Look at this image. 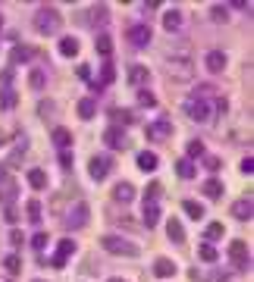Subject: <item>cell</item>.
I'll list each match as a JSON object with an SVG mask.
<instances>
[{
    "label": "cell",
    "instance_id": "40",
    "mask_svg": "<svg viewBox=\"0 0 254 282\" xmlns=\"http://www.w3.org/2000/svg\"><path fill=\"white\" fill-rule=\"evenodd\" d=\"M113 78H116V69H113V66H104V72H100V88H104V85H110Z\"/></svg>",
    "mask_w": 254,
    "mask_h": 282
},
{
    "label": "cell",
    "instance_id": "17",
    "mask_svg": "<svg viewBox=\"0 0 254 282\" xmlns=\"http://www.w3.org/2000/svg\"><path fill=\"white\" fill-rule=\"evenodd\" d=\"M154 276H160V279L176 276V264H172V260H166V257H160V260L154 264Z\"/></svg>",
    "mask_w": 254,
    "mask_h": 282
},
{
    "label": "cell",
    "instance_id": "25",
    "mask_svg": "<svg viewBox=\"0 0 254 282\" xmlns=\"http://www.w3.org/2000/svg\"><path fill=\"white\" fill-rule=\"evenodd\" d=\"M60 54L63 56H78V41L76 38H63L60 41Z\"/></svg>",
    "mask_w": 254,
    "mask_h": 282
},
{
    "label": "cell",
    "instance_id": "26",
    "mask_svg": "<svg viewBox=\"0 0 254 282\" xmlns=\"http://www.w3.org/2000/svg\"><path fill=\"white\" fill-rule=\"evenodd\" d=\"M78 116H82V120H94V100L91 98L78 100Z\"/></svg>",
    "mask_w": 254,
    "mask_h": 282
},
{
    "label": "cell",
    "instance_id": "39",
    "mask_svg": "<svg viewBox=\"0 0 254 282\" xmlns=\"http://www.w3.org/2000/svg\"><path fill=\"white\" fill-rule=\"evenodd\" d=\"M210 19H214V22H226V19H229V10H226V6H214V10H210Z\"/></svg>",
    "mask_w": 254,
    "mask_h": 282
},
{
    "label": "cell",
    "instance_id": "33",
    "mask_svg": "<svg viewBox=\"0 0 254 282\" xmlns=\"http://www.w3.org/2000/svg\"><path fill=\"white\" fill-rule=\"evenodd\" d=\"M198 257H201L204 264H214V260H216V248H214V244H201V248H198Z\"/></svg>",
    "mask_w": 254,
    "mask_h": 282
},
{
    "label": "cell",
    "instance_id": "12",
    "mask_svg": "<svg viewBox=\"0 0 254 282\" xmlns=\"http://www.w3.org/2000/svg\"><path fill=\"white\" fill-rule=\"evenodd\" d=\"M69 254H76V242H60V248H56V254L50 257V266L63 270V266H66V260H69Z\"/></svg>",
    "mask_w": 254,
    "mask_h": 282
},
{
    "label": "cell",
    "instance_id": "36",
    "mask_svg": "<svg viewBox=\"0 0 254 282\" xmlns=\"http://www.w3.org/2000/svg\"><path fill=\"white\" fill-rule=\"evenodd\" d=\"M223 222H210V226H207V238H210V242H216V238H223Z\"/></svg>",
    "mask_w": 254,
    "mask_h": 282
},
{
    "label": "cell",
    "instance_id": "38",
    "mask_svg": "<svg viewBox=\"0 0 254 282\" xmlns=\"http://www.w3.org/2000/svg\"><path fill=\"white\" fill-rule=\"evenodd\" d=\"M26 214H28V220L38 222V220H41V204H38V201H28V204H26Z\"/></svg>",
    "mask_w": 254,
    "mask_h": 282
},
{
    "label": "cell",
    "instance_id": "4",
    "mask_svg": "<svg viewBox=\"0 0 254 282\" xmlns=\"http://www.w3.org/2000/svg\"><path fill=\"white\" fill-rule=\"evenodd\" d=\"M91 179H94V182H104V179H107V176L113 172V160L107 157V154H100V157H91Z\"/></svg>",
    "mask_w": 254,
    "mask_h": 282
},
{
    "label": "cell",
    "instance_id": "7",
    "mask_svg": "<svg viewBox=\"0 0 254 282\" xmlns=\"http://www.w3.org/2000/svg\"><path fill=\"white\" fill-rule=\"evenodd\" d=\"M186 110H188V116H192L194 122H207V120H210V104H207V100L194 98V100L186 104Z\"/></svg>",
    "mask_w": 254,
    "mask_h": 282
},
{
    "label": "cell",
    "instance_id": "2",
    "mask_svg": "<svg viewBox=\"0 0 254 282\" xmlns=\"http://www.w3.org/2000/svg\"><path fill=\"white\" fill-rule=\"evenodd\" d=\"M34 28H38V34H56L63 28V16L54 6H41L38 16H34Z\"/></svg>",
    "mask_w": 254,
    "mask_h": 282
},
{
    "label": "cell",
    "instance_id": "30",
    "mask_svg": "<svg viewBox=\"0 0 254 282\" xmlns=\"http://www.w3.org/2000/svg\"><path fill=\"white\" fill-rule=\"evenodd\" d=\"M28 85H32L34 91H41L44 85H48V76H44V72H41V69H34V72L28 76Z\"/></svg>",
    "mask_w": 254,
    "mask_h": 282
},
{
    "label": "cell",
    "instance_id": "20",
    "mask_svg": "<svg viewBox=\"0 0 254 282\" xmlns=\"http://www.w3.org/2000/svg\"><path fill=\"white\" fill-rule=\"evenodd\" d=\"M113 198H116V201H122V204H129L132 198H135V188H132L129 182H122V185L113 188Z\"/></svg>",
    "mask_w": 254,
    "mask_h": 282
},
{
    "label": "cell",
    "instance_id": "1",
    "mask_svg": "<svg viewBox=\"0 0 254 282\" xmlns=\"http://www.w3.org/2000/svg\"><path fill=\"white\" fill-rule=\"evenodd\" d=\"M100 248L107 254H116V257H138V244L129 242V238H122V235H104Z\"/></svg>",
    "mask_w": 254,
    "mask_h": 282
},
{
    "label": "cell",
    "instance_id": "23",
    "mask_svg": "<svg viewBox=\"0 0 254 282\" xmlns=\"http://www.w3.org/2000/svg\"><path fill=\"white\" fill-rule=\"evenodd\" d=\"M28 185L38 188V192H44V188H48V176H44L41 170H32V172H28Z\"/></svg>",
    "mask_w": 254,
    "mask_h": 282
},
{
    "label": "cell",
    "instance_id": "13",
    "mask_svg": "<svg viewBox=\"0 0 254 282\" xmlns=\"http://www.w3.org/2000/svg\"><path fill=\"white\" fill-rule=\"evenodd\" d=\"M16 201V182L13 179H10V176H4V172H0V204H13Z\"/></svg>",
    "mask_w": 254,
    "mask_h": 282
},
{
    "label": "cell",
    "instance_id": "32",
    "mask_svg": "<svg viewBox=\"0 0 254 282\" xmlns=\"http://www.w3.org/2000/svg\"><path fill=\"white\" fill-rule=\"evenodd\" d=\"M176 172L182 176V179H192V176H194V163L192 160H179L176 163Z\"/></svg>",
    "mask_w": 254,
    "mask_h": 282
},
{
    "label": "cell",
    "instance_id": "9",
    "mask_svg": "<svg viewBox=\"0 0 254 282\" xmlns=\"http://www.w3.org/2000/svg\"><path fill=\"white\" fill-rule=\"evenodd\" d=\"M148 138H151V141H170L172 138V122L170 120L151 122V126H148Z\"/></svg>",
    "mask_w": 254,
    "mask_h": 282
},
{
    "label": "cell",
    "instance_id": "35",
    "mask_svg": "<svg viewBox=\"0 0 254 282\" xmlns=\"http://www.w3.org/2000/svg\"><path fill=\"white\" fill-rule=\"evenodd\" d=\"M38 113L44 116V120H50V116L56 113V104H54V100H41V104H38Z\"/></svg>",
    "mask_w": 254,
    "mask_h": 282
},
{
    "label": "cell",
    "instance_id": "41",
    "mask_svg": "<svg viewBox=\"0 0 254 282\" xmlns=\"http://www.w3.org/2000/svg\"><path fill=\"white\" fill-rule=\"evenodd\" d=\"M201 154H204V144H201V141H192V144H188V160L201 157Z\"/></svg>",
    "mask_w": 254,
    "mask_h": 282
},
{
    "label": "cell",
    "instance_id": "5",
    "mask_svg": "<svg viewBox=\"0 0 254 282\" xmlns=\"http://www.w3.org/2000/svg\"><path fill=\"white\" fill-rule=\"evenodd\" d=\"M88 214H91L88 204H85V201H78V204L66 214V229H82L85 222H88Z\"/></svg>",
    "mask_w": 254,
    "mask_h": 282
},
{
    "label": "cell",
    "instance_id": "34",
    "mask_svg": "<svg viewBox=\"0 0 254 282\" xmlns=\"http://www.w3.org/2000/svg\"><path fill=\"white\" fill-rule=\"evenodd\" d=\"M182 207H186V214H188L192 220H201V216H204V207H201L198 201H186Z\"/></svg>",
    "mask_w": 254,
    "mask_h": 282
},
{
    "label": "cell",
    "instance_id": "31",
    "mask_svg": "<svg viewBox=\"0 0 254 282\" xmlns=\"http://www.w3.org/2000/svg\"><path fill=\"white\" fill-rule=\"evenodd\" d=\"M201 192H204L207 198H220V194H223V185L216 182V179H210V182H204V188H201Z\"/></svg>",
    "mask_w": 254,
    "mask_h": 282
},
{
    "label": "cell",
    "instance_id": "18",
    "mask_svg": "<svg viewBox=\"0 0 254 282\" xmlns=\"http://www.w3.org/2000/svg\"><path fill=\"white\" fill-rule=\"evenodd\" d=\"M157 154H151V150H144V154H138V170H144V172H154L157 170Z\"/></svg>",
    "mask_w": 254,
    "mask_h": 282
},
{
    "label": "cell",
    "instance_id": "15",
    "mask_svg": "<svg viewBox=\"0 0 254 282\" xmlns=\"http://www.w3.org/2000/svg\"><path fill=\"white\" fill-rule=\"evenodd\" d=\"M204 66L210 69V72H223V69H226V54L223 50H210L207 60H204Z\"/></svg>",
    "mask_w": 254,
    "mask_h": 282
},
{
    "label": "cell",
    "instance_id": "8",
    "mask_svg": "<svg viewBox=\"0 0 254 282\" xmlns=\"http://www.w3.org/2000/svg\"><path fill=\"white\" fill-rule=\"evenodd\" d=\"M104 141H107L113 150H126V148H129V138H126V132L120 126H110L107 132H104Z\"/></svg>",
    "mask_w": 254,
    "mask_h": 282
},
{
    "label": "cell",
    "instance_id": "19",
    "mask_svg": "<svg viewBox=\"0 0 254 282\" xmlns=\"http://www.w3.org/2000/svg\"><path fill=\"white\" fill-rule=\"evenodd\" d=\"M157 222H160V207L144 201V226H148V229H154Z\"/></svg>",
    "mask_w": 254,
    "mask_h": 282
},
{
    "label": "cell",
    "instance_id": "37",
    "mask_svg": "<svg viewBox=\"0 0 254 282\" xmlns=\"http://www.w3.org/2000/svg\"><path fill=\"white\" fill-rule=\"evenodd\" d=\"M0 104H4V110H13V107H16V91H13V88H6V91H4V98H0Z\"/></svg>",
    "mask_w": 254,
    "mask_h": 282
},
{
    "label": "cell",
    "instance_id": "24",
    "mask_svg": "<svg viewBox=\"0 0 254 282\" xmlns=\"http://www.w3.org/2000/svg\"><path fill=\"white\" fill-rule=\"evenodd\" d=\"M129 82L132 85H144L148 82V66H132L129 69Z\"/></svg>",
    "mask_w": 254,
    "mask_h": 282
},
{
    "label": "cell",
    "instance_id": "42",
    "mask_svg": "<svg viewBox=\"0 0 254 282\" xmlns=\"http://www.w3.org/2000/svg\"><path fill=\"white\" fill-rule=\"evenodd\" d=\"M138 100H142L144 107H154V104H157V98H154L151 91H142V94H138Z\"/></svg>",
    "mask_w": 254,
    "mask_h": 282
},
{
    "label": "cell",
    "instance_id": "22",
    "mask_svg": "<svg viewBox=\"0 0 254 282\" xmlns=\"http://www.w3.org/2000/svg\"><path fill=\"white\" fill-rule=\"evenodd\" d=\"M94 47H98V54H100V56H110V54H113V38H110V34H98Z\"/></svg>",
    "mask_w": 254,
    "mask_h": 282
},
{
    "label": "cell",
    "instance_id": "6",
    "mask_svg": "<svg viewBox=\"0 0 254 282\" xmlns=\"http://www.w3.org/2000/svg\"><path fill=\"white\" fill-rule=\"evenodd\" d=\"M107 19H110V13H107V6H91L88 10V13H82V19H78V22H82V26H107Z\"/></svg>",
    "mask_w": 254,
    "mask_h": 282
},
{
    "label": "cell",
    "instance_id": "49",
    "mask_svg": "<svg viewBox=\"0 0 254 282\" xmlns=\"http://www.w3.org/2000/svg\"><path fill=\"white\" fill-rule=\"evenodd\" d=\"M16 220H19V216H16V210H13V207H6V222H16Z\"/></svg>",
    "mask_w": 254,
    "mask_h": 282
},
{
    "label": "cell",
    "instance_id": "43",
    "mask_svg": "<svg viewBox=\"0 0 254 282\" xmlns=\"http://www.w3.org/2000/svg\"><path fill=\"white\" fill-rule=\"evenodd\" d=\"M4 266L10 270V273H19V257H13V254H10L6 260H4Z\"/></svg>",
    "mask_w": 254,
    "mask_h": 282
},
{
    "label": "cell",
    "instance_id": "51",
    "mask_svg": "<svg viewBox=\"0 0 254 282\" xmlns=\"http://www.w3.org/2000/svg\"><path fill=\"white\" fill-rule=\"evenodd\" d=\"M110 282H126V279H110Z\"/></svg>",
    "mask_w": 254,
    "mask_h": 282
},
{
    "label": "cell",
    "instance_id": "10",
    "mask_svg": "<svg viewBox=\"0 0 254 282\" xmlns=\"http://www.w3.org/2000/svg\"><path fill=\"white\" fill-rule=\"evenodd\" d=\"M229 257H232L236 266H242V270L251 266V257H248V244L245 242H232V244H229Z\"/></svg>",
    "mask_w": 254,
    "mask_h": 282
},
{
    "label": "cell",
    "instance_id": "48",
    "mask_svg": "<svg viewBox=\"0 0 254 282\" xmlns=\"http://www.w3.org/2000/svg\"><path fill=\"white\" fill-rule=\"evenodd\" d=\"M207 170H214V172H216V170H220V160L210 157V160H207Z\"/></svg>",
    "mask_w": 254,
    "mask_h": 282
},
{
    "label": "cell",
    "instance_id": "21",
    "mask_svg": "<svg viewBox=\"0 0 254 282\" xmlns=\"http://www.w3.org/2000/svg\"><path fill=\"white\" fill-rule=\"evenodd\" d=\"M164 28L166 32H179L182 28V13H179V10H170V13L164 16Z\"/></svg>",
    "mask_w": 254,
    "mask_h": 282
},
{
    "label": "cell",
    "instance_id": "14",
    "mask_svg": "<svg viewBox=\"0 0 254 282\" xmlns=\"http://www.w3.org/2000/svg\"><path fill=\"white\" fill-rule=\"evenodd\" d=\"M251 214H254L251 198H242V201H236V204H232V216H236V220L245 222V220H251Z\"/></svg>",
    "mask_w": 254,
    "mask_h": 282
},
{
    "label": "cell",
    "instance_id": "46",
    "mask_svg": "<svg viewBox=\"0 0 254 282\" xmlns=\"http://www.w3.org/2000/svg\"><path fill=\"white\" fill-rule=\"evenodd\" d=\"M34 251H44V244H48V235H34Z\"/></svg>",
    "mask_w": 254,
    "mask_h": 282
},
{
    "label": "cell",
    "instance_id": "45",
    "mask_svg": "<svg viewBox=\"0 0 254 282\" xmlns=\"http://www.w3.org/2000/svg\"><path fill=\"white\" fill-rule=\"evenodd\" d=\"M60 166H63V170L72 166V154H69V150H63V154H60Z\"/></svg>",
    "mask_w": 254,
    "mask_h": 282
},
{
    "label": "cell",
    "instance_id": "28",
    "mask_svg": "<svg viewBox=\"0 0 254 282\" xmlns=\"http://www.w3.org/2000/svg\"><path fill=\"white\" fill-rule=\"evenodd\" d=\"M160 194H164V185H160V182H151V185H148V192H144V201H148V204H157Z\"/></svg>",
    "mask_w": 254,
    "mask_h": 282
},
{
    "label": "cell",
    "instance_id": "3",
    "mask_svg": "<svg viewBox=\"0 0 254 282\" xmlns=\"http://www.w3.org/2000/svg\"><path fill=\"white\" fill-rule=\"evenodd\" d=\"M166 78L172 82H192L194 78V66L188 56H172V60L166 63Z\"/></svg>",
    "mask_w": 254,
    "mask_h": 282
},
{
    "label": "cell",
    "instance_id": "44",
    "mask_svg": "<svg viewBox=\"0 0 254 282\" xmlns=\"http://www.w3.org/2000/svg\"><path fill=\"white\" fill-rule=\"evenodd\" d=\"M113 116H116V120H120V122H126V126H129V122L135 120V116H132L129 110H116V113H113Z\"/></svg>",
    "mask_w": 254,
    "mask_h": 282
},
{
    "label": "cell",
    "instance_id": "29",
    "mask_svg": "<svg viewBox=\"0 0 254 282\" xmlns=\"http://www.w3.org/2000/svg\"><path fill=\"white\" fill-rule=\"evenodd\" d=\"M10 60H13V63H28L32 60V50H28V47H13Z\"/></svg>",
    "mask_w": 254,
    "mask_h": 282
},
{
    "label": "cell",
    "instance_id": "50",
    "mask_svg": "<svg viewBox=\"0 0 254 282\" xmlns=\"http://www.w3.org/2000/svg\"><path fill=\"white\" fill-rule=\"evenodd\" d=\"M0 144H6V141H4V132H0Z\"/></svg>",
    "mask_w": 254,
    "mask_h": 282
},
{
    "label": "cell",
    "instance_id": "11",
    "mask_svg": "<svg viewBox=\"0 0 254 282\" xmlns=\"http://www.w3.org/2000/svg\"><path fill=\"white\" fill-rule=\"evenodd\" d=\"M129 41H132L135 47H144L148 41H151V26H148V22H138V26H132V28H129Z\"/></svg>",
    "mask_w": 254,
    "mask_h": 282
},
{
    "label": "cell",
    "instance_id": "16",
    "mask_svg": "<svg viewBox=\"0 0 254 282\" xmlns=\"http://www.w3.org/2000/svg\"><path fill=\"white\" fill-rule=\"evenodd\" d=\"M166 235H170V242H176V244H182L186 242V229H182V222L172 216L170 222H166Z\"/></svg>",
    "mask_w": 254,
    "mask_h": 282
},
{
    "label": "cell",
    "instance_id": "47",
    "mask_svg": "<svg viewBox=\"0 0 254 282\" xmlns=\"http://www.w3.org/2000/svg\"><path fill=\"white\" fill-rule=\"evenodd\" d=\"M242 172H245V176H251V172H254V160H251V157L242 160Z\"/></svg>",
    "mask_w": 254,
    "mask_h": 282
},
{
    "label": "cell",
    "instance_id": "27",
    "mask_svg": "<svg viewBox=\"0 0 254 282\" xmlns=\"http://www.w3.org/2000/svg\"><path fill=\"white\" fill-rule=\"evenodd\" d=\"M54 141H56V148H69V144H72V135H69L66 132V128H54Z\"/></svg>",
    "mask_w": 254,
    "mask_h": 282
}]
</instances>
